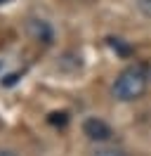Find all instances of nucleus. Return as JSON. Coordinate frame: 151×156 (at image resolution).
I'll return each mask as SVG.
<instances>
[{"instance_id": "obj_1", "label": "nucleus", "mask_w": 151, "mask_h": 156, "mask_svg": "<svg viewBox=\"0 0 151 156\" xmlns=\"http://www.w3.org/2000/svg\"><path fill=\"white\" fill-rule=\"evenodd\" d=\"M146 88H149V76L142 66L135 64V66L123 69L116 76L111 85V95L118 102H137L146 95Z\"/></svg>"}, {"instance_id": "obj_2", "label": "nucleus", "mask_w": 151, "mask_h": 156, "mask_svg": "<svg viewBox=\"0 0 151 156\" xmlns=\"http://www.w3.org/2000/svg\"><path fill=\"white\" fill-rule=\"evenodd\" d=\"M83 135L87 137L90 142L102 144V142H109L113 137V130L106 121H102V118H97V116H90V118L83 121Z\"/></svg>"}, {"instance_id": "obj_3", "label": "nucleus", "mask_w": 151, "mask_h": 156, "mask_svg": "<svg viewBox=\"0 0 151 156\" xmlns=\"http://www.w3.org/2000/svg\"><path fill=\"white\" fill-rule=\"evenodd\" d=\"M26 33L36 40V43H40V45H50V43L54 40L52 24L47 19H40V17H31V19L26 21Z\"/></svg>"}, {"instance_id": "obj_4", "label": "nucleus", "mask_w": 151, "mask_h": 156, "mask_svg": "<svg viewBox=\"0 0 151 156\" xmlns=\"http://www.w3.org/2000/svg\"><path fill=\"white\" fill-rule=\"evenodd\" d=\"M92 156H128L123 149H116V147H104V149H97Z\"/></svg>"}, {"instance_id": "obj_5", "label": "nucleus", "mask_w": 151, "mask_h": 156, "mask_svg": "<svg viewBox=\"0 0 151 156\" xmlns=\"http://www.w3.org/2000/svg\"><path fill=\"white\" fill-rule=\"evenodd\" d=\"M137 7H139L142 14L151 17V0H137Z\"/></svg>"}, {"instance_id": "obj_6", "label": "nucleus", "mask_w": 151, "mask_h": 156, "mask_svg": "<svg viewBox=\"0 0 151 156\" xmlns=\"http://www.w3.org/2000/svg\"><path fill=\"white\" fill-rule=\"evenodd\" d=\"M19 76H21V73H9V76H7V80H2V83H5V85L9 88V85H14V83L19 80Z\"/></svg>"}, {"instance_id": "obj_7", "label": "nucleus", "mask_w": 151, "mask_h": 156, "mask_svg": "<svg viewBox=\"0 0 151 156\" xmlns=\"http://www.w3.org/2000/svg\"><path fill=\"white\" fill-rule=\"evenodd\" d=\"M0 156H12V151H7V149H2V147H0Z\"/></svg>"}, {"instance_id": "obj_8", "label": "nucleus", "mask_w": 151, "mask_h": 156, "mask_svg": "<svg viewBox=\"0 0 151 156\" xmlns=\"http://www.w3.org/2000/svg\"><path fill=\"white\" fill-rule=\"evenodd\" d=\"M2 69H5V64H2V59H0V73H2Z\"/></svg>"}]
</instances>
